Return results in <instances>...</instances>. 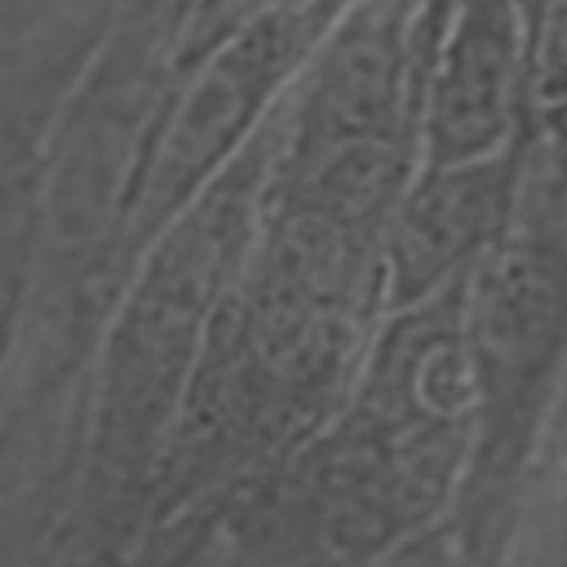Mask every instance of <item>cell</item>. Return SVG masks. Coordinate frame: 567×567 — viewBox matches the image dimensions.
Returning a JSON list of instances; mask_svg holds the SVG:
<instances>
[{
  "mask_svg": "<svg viewBox=\"0 0 567 567\" xmlns=\"http://www.w3.org/2000/svg\"><path fill=\"white\" fill-rule=\"evenodd\" d=\"M261 177L266 128L142 252L93 337L80 408V518L106 567H124L142 545L213 319L257 239Z\"/></svg>",
  "mask_w": 567,
  "mask_h": 567,
  "instance_id": "cell-1",
  "label": "cell"
},
{
  "mask_svg": "<svg viewBox=\"0 0 567 567\" xmlns=\"http://www.w3.org/2000/svg\"><path fill=\"white\" fill-rule=\"evenodd\" d=\"M470 452L443 523L452 567H505L567 403V248L518 226L461 288Z\"/></svg>",
  "mask_w": 567,
  "mask_h": 567,
  "instance_id": "cell-2",
  "label": "cell"
},
{
  "mask_svg": "<svg viewBox=\"0 0 567 567\" xmlns=\"http://www.w3.org/2000/svg\"><path fill=\"white\" fill-rule=\"evenodd\" d=\"M350 0H275L190 53L146 133L115 235V292L142 252L261 137L323 31Z\"/></svg>",
  "mask_w": 567,
  "mask_h": 567,
  "instance_id": "cell-3",
  "label": "cell"
},
{
  "mask_svg": "<svg viewBox=\"0 0 567 567\" xmlns=\"http://www.w3.org/2000/svg\"><path fill=\"white\" fill-rule=\"evenodd\" d=\"M421 164H465L532 137L518 0H416Z\"/></svg>",
  "mask_w": 567,
  "mask_h": 567,
  "instance_id": "cell-4",
  "label": "cell"
},
{
  "mask_svg": "<svg viewBox=\"0 0 567 567\" xmlns=\"http://www.w3.org/2000/svg\"><path fill=\"white\" fill-rule=\"evenodd\" d=\"M532 137L465 164L416 168L381 244V319L465 284L523 226Z\"/></svg>",
  "mask_w": 567,
  "mask_h": 567,
  "instance_id": "cell-5",
  "label": "cell"
},
{
  "mask_svg": "<svg viewBox=\"0 0 567 567\" xmlns=\"http://www.w3.org/2000/svg\"><path fill=\"white\" fill-rule=\"evenodd\" d=\"M80 390H9L0 421V567H106L80 518Z\"/></svg>",
  "mask_w": 567,
  "mask_h": 567,
  "instance_id": "cell-6",
  "label": "cell"
},
{
  "mask_svg": "<svg viewBox=\"0 0 567 567\" xmlns=\"http://www.w3.org/2000/svg\"><path fill=\"white\" fill-rule=\"evenodd\" d=\"M62 93H27L0 115V390L9 385L40 284V137Z\"/></svg>",
  "mask_w": 567,
  "mask_h": 567,
  "instance_id": "cell-7",
  "label": "cell"
},
{
  "mask_svg": "<svg viewBox=\"0 0 567 567\" xmlns=\"http://www.w3.org/2000/svg\"><path fill=\"white\" fill-rule=\"evenodd\" d=\"M527 106L532 133L567 124V0H536L527 13Z\"/></svg>",
  "mask_w": 567,
  "mask_h": 567,
  "instance_id": "cell-8",
  "label": "cell"
},
{
  "mask_svg": "<svg viewBox=\"0 0 567 567\" xmlns=\"http://www.w3.org/2000/svg\"><path fill=\"white\" fill-rule=\"evenodd\" d=\"M523 226L540 230L567 248V124L532 133Z\"/></svg>",
  "mask_w": 567,
  "mask_h": 567,
  "instance_id": "cell-9",
  "label": "cell"
},
{
  "mask_svg": "<svg viewBox=\"0 0 567 567\" xmlns=\"http://www.w3.org/2000/svg\"><path fill=\"white\" fill-rule=\"evenodd\" d=\"M518 567H567V425H563V456L554 461V478L545 496H532L518 540Z\"/></svg>",
  "mask_w": 567,
  "mask_h": 567,
  "instance_id": "cell-10",
  "label": "cell"
}]
</instances>
